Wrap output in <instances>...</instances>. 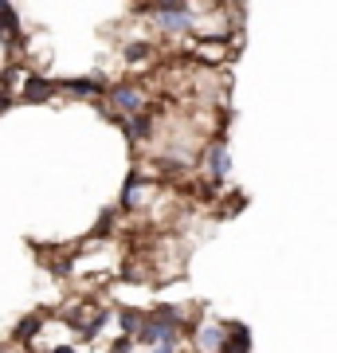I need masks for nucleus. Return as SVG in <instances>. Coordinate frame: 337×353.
Instances as JSON below:
<instances>
[{"label":"nucleus","instance_id":"nucleus-2","mask_svg":"<svg viewBox=\"0 0 337 353\" xmlns=\"http://www.w3.org/2000/svg\"><path fill=\"white\" fill-rule=\"evenodd\" d=\"M106 99H110L114 110H122V118L145 110V99H141V90L134 87V83H114V87L106 90Z\"/></svg>","mask_w":337,"mask_h":353},{"label":"nucleus","instance_id":"nucleus-7","mask_svg":"<svg viewBox=\"0 0 337 353\" xmlns=\"http://www.w3.org/2000/svg\"><path fill=\"white\" fill-rule=\"evenodd\" d=\"M227 169H232V157H227V141H212V145H208V173H212V181H224Z\"/></svg>","mask_w":337,"mask_h":353},{"label":"nucleus","instance_id":"nucleus-4","mask_svg":"<svg viewBox=\"0 0 337 353\" xmlns=\"http://www.w3.org/2000/svg\"><path fill=\"white\" fill-rule=\"evenodd\" d=\"M150 12L165 32H185L192 24V8H185V4H153Z\"/></svg>","mask_w":337,"mask_h":353},{"label":"nucleus","instance_id":"nucleus-13","mask_svg":"<svg viewBox=\"0 0 337 353\" xmlns=\"http://www.w3.org/2000/svg\"><path fill=\"white\" fill-rule=\"evenodd\" d=\"M150 43H130V48H125V59H130V63H141V59H150Z\"/></svg>","mask_w":337,"mask_h":353},{"label":"nucleus","instance_id":"nucleus-10","mask_svg":"<svg viewBox=\"0 0 337 353\" xmlns=\"http://www.w3.org/2000/svg\"><path fill=\"white\" fill-rule=\"evenodd\" d=\"M39 326H43V314H28V318H20V322H16L12 338L16 341H36L39 338Z\"/></svg>","mask_w":337,"mask_h":353},{"label":"nucleus","instance_id":"nucleus-3","mask_svg":"<svg viewBox=\"0 0 337 353\" xmlns=\"http://www.w3.org/2000/svg\"><path fill=\"white\" fill-rule=\"evenodd\" d=\"M59 90L63 94H71V99H99L106 94V79L102 75H75V79H59Z\"/></svg>","mask_w":337,"mask_h":353},{"label":"nucleus","instance_id":"nucleus-16","mask_svg":"<svg viewBox=\"0 0 337 353\" xmlns=\"http://www.w3.org/2000/svg\"><path fill=\"white\" fill-rule=\"evenodd\" d=\"M51 353H75V350H71V345H59V350H51Z\"/></svg>","mask_w":337,"mask_h":353},{"label":"nucleus","instance_id":"nucleus-1","mask_svg":"<svg viewBox=\"0 0 337 353\" xmlns=\"http://www.w3.org/2000/svg\"><path fill=\"white\" fill-rule=\"evenodd\" d=\"M138 341H145L150 350H157V345H181V326H169L161 318L145 314V322L138 330Z\"/></svg>","mask_w":337,"mask_h":353},{"label":"nucleus","instance_id":"nucleus-17","mask_svg":"<svg viewBox=\"0 0 337 353\" xmlns=\"http://www.w3.org/2000/svg\"><path fill=\"white\" fill-rule=\"evenodd\" d=\"M0 353H4V350H0Z\"/></svg>","mask_w":337,"mask_h":353},{"label":"nucleus","instance_id":"nucleus-12","mask_svg":"<svg viewBox=\"0 0 337 353\" xmlns=\"http://www.w3.org/2000/svg\"><path fill=\"white\" fill-rule=\"evenodd\" d=\"M20 79H28V75L20 71V67H8V71L0 75V90H4V94H12V90L20 87Z\"/></svg>","mask_w":337,"mask_h":353},{"label":"nucleus","instance_id":"nucleus-11","mask_svg":"<svg viewBox=\"0 0 337 353\" xmlns=\"http://www.w3.org/2000/svg\"><path fill=\"white\" fill-rule=\"evenodd\" d=\"M141 185H145V176H141V173H130V176H125V189H122V208H134V204H138Z\"/></svg>","mask_w":337,"mask_h":353},{"label":"nucleus","instance_id":"nucleus-15","mask_svg":"<svg viewBox=\"0 0 337 353\" xmlns=\"http://www.w3.org/2000/svg\"><path fill=\"white\" fill-rule=\"evenodd\" d=\"M8 110V94H4V90H0V114Z\"/></svg>","mask_w":337,"mask_h":353},{"label":"nucleus","instance_id":"nucleus-5","mask_svg":"<svg viewBox=\"0 0 337 353\" xmlns=\"http://www.w3.org/2000/svg\"><path fill=\"white\" fill-rule=\"evenodd\" d=\"M55 90H59V83H51V79H43V75H28L20 99H24V102H48Z\"/></svg>","mask_w":337,"mask_h":353},{"label":"nucleus","instance_id":"nucleus-9","mask_svg":"<svg viewBox=\"0 0 337 353\" xmlns=\"http://www.w3.org/2000/svg\"><path fill=\"white\" fill-rule=\"evenodd\" d=\"M0 39H8V43L20 39V20H16L12 4H0Z\"/></svg>","mask_w":337,"mask_h":353},{"label":"nucleus","instance_id":"nucleus-6","mask_svg":"<svg viewBox=\"0 0 337 353\" xmlns=\"http://www.w3.org/2000/svg\"><path fill=\"white\" fill-rule=\"evenodd\" d=\"M122 122V130L130 134V141H145L153 134V114L150 110H138V114H130V118H118Z\"/></svg>","mask_w":337,"mask_h":353},{"label":"nucleus","instance_id":"nucleus-14","mask_svg":"<svg viewBox=\"0 0 337 353\" xmlns=\"http://www.w3.org/2000/svg\"><path fill=\"white\" fill-rule=\"evenodd\" d=\"M150 353H176V345H157V350H150Z\"/></svg>","mask_w":337,"mask_h":353},{"label":"nucleus","instance_id":"nucleus-8","mask_svg":"<svg viewBox=\"0 0 337 353\" xmlns=\"http://www.w3.org/2000/svg\"><path fill=\"white\" fill-rule=\"evenodd\" d=\"M196 345H200V353H220L227 345V330L224 326H200Z\"/></svg>","mask_w":337,"mask_h":353}]
</instances>
